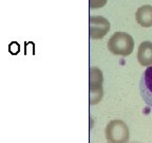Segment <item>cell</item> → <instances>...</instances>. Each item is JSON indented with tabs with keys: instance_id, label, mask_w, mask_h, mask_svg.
I'll return each instance as SVG.
<instances>
[{
	"instance_id": "cell-5",
	"label": "cell",
	"mask_w": 152,
	"mask_h": 143,
	"mask_svg": "<svg viewBox=\"0 0 152 143\" xmlns=\"http://www.w3.org/2000/svg\"><path fill=\"white\" fill-rule=\"evenodd\" d=\"M140 91L142 100L152 107V66L144 71L140 82Z\"/></svg>"
},
{
	"instance_id": "cell-8",
	"label": "cell",
	"mask_w": 152,
	"mask_h": 143,
	"mask_svg": "<svg viewBox=\"0 0 152 143\" xmlns=\"http://www.w3.org/2000/svg\"><path fill=\"white\" fill-rule=\"evenodd\" d=\"M9 51L12 55H16L20 51V45L16 41H12V43L9 45Z\"/></svg>"
},
{
	"instance_id": "cell-7",
	"label": "cell",
	"mask_w": 152,
	"mask_h": 143,
	"mask_svg": "<svg viewBox=\"0 0 152 143\" xmlns=\"http://www.w3.org/2000/svg\"><path fill=\"white\" fill-rule=\"evenodd\" d=\"M136 21L140 26L144 28L152 27V5H142L137 9L135 13Z\"/></svg>"
},
{
	"instance_id": "cell-3",
	"label": "cell",
	"mask_w": 152,
	"mask_h": 143,
	"mask_svg": "<svg viewBox=\"0 0 152 143\" xmlns=\"http://www.w3.org/2000/svg\"><path fill=\"white\" fill-rule=\"evenodd\" d=\"M102 73L97 68H92L90 71V102L96 104L102 98Z\"/></svg>"
},
{
	"instance_id": "cell-10",
	"label": "cell",
	"mask_w": 152,
	"mask_h": 143,
	"mask_svg": "<svg viewBox=\"0 0 152 143\" xmlns=\"http://www.w3.org/2000/svg\"><path fill=\"white\" fill-rule=\"evenodd\" d=\"M34 43L32 41L24 43V54H34Z\"/></svg>"
},
{
	"instance_id": "cell-9",
	"label": "cell",
	"mask_w": 152,
	"mask_h": 143,
	"mask_svg": "<svg viewBox=\"0 0 152 143\" xmlns=\"http://www.w3.org/2000/svg\"><path fill=\"white\" fill-rule=\"evenodd\" d=\"M108 0H90L91 9H99L107 3Z\"/></svg>"
},
{
	"instance_id": "cell-1",
	"label": "cell",
	"mask_w": 152,
	"mask_h": 143,
	"mask_svg": "<svg viewBox=\"0 0 152 143\" xmlns=\"http://www.w3.org/2000/svg\"><path fill=\"white\" fill-rule=\"evenodd\" d=\"M108 49L113 54L127 56L134 50V39L126 32H116L108 41Z\"/></svg>"
},
{
	"instance_id": "cell-6",
	"label": "cell",
	"mask_w": 152,
	"mask_h": 143,
	"mask_svg": "<svg viewBox=\"0 0 152 143\" xmlns=\"http://www.w3.org/2000/svg\"><path fill=\"white\" fill-rule=\"evenodd\" d=\"M137 60L142 66H151L152 65V43L142 41L138 46Z\"/></svg>"
},
{
	"instance_id": "cell-4",
	"label": "cell",
	"mask_w": 152,
	"mask_h": 143,
	"mask_svg": "<svg viewBox=\"0 0 152 143\" xmlns=\"http://www.w3.org/2000/svg\"><path fill=\"white\" fill-rule=\"evenodd\" d=\"M110 22L104 17L91 16L90 17V37L93 39L102 38L110 30Z\"/></svg>"
},
{
	"instance_id": "cell-2",
	"label": "cell",
	"mask_w": 152,
	"mask_h": 143,
	"mask_svg": "<svg viewBox=\"0 0 152 143\" xmlns=\"http://www.w3.org/2000/svg\"><path fill=\"white\" fill-rule=\"evenodd\" d=\"M106 136L109 143H127L129 140V128L121 120H113L107 125Z\"/></svg>"
}]
</instances>
